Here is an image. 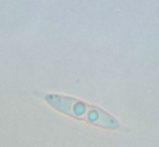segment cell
I'll list each match as a JSON object with an SVG mask.
<instances>
[{
    "label": "cell",
    "instance_id": "6da1fadb",
    "mask_svg": "<svg viewBox=\"0 0 159 147\" xmlns=\"http://www.w3.org/2000/svg\"><path fill=\"white\" fill-rule=\"evenodd\" d=\"M42 97L53 108L66 115H70L72 117H76V118L87 121L92 125L106 127V128L117 130L120 127V123L116 117L103 111L102 108L94 105H89L82 100H77L73 97L57 95V93H43Z\"/></svg>",
    "mask_w": 159,
    "mask_h": 147
}]
</instances>
